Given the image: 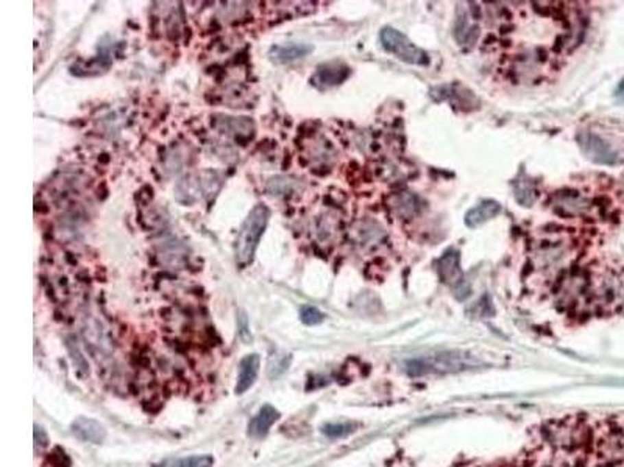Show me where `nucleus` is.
I'll use <instances>...</instances> for the list:
<instances>
[{"instance_id": "obj_13", "label": "nucleus", "mask_w": 624, "mask_h": 467, "mask_svg": "<svg viewBox=\"0 0 624 467\" xmlns=\"http://www.w3.org/2000/svg\"><path fill=\"white\" fill-rule=\"evenodd\" d=\"M514 197L517 199L518 204L527 207L531 206V204H534L537 199V190L529 181H518L517 186H515Z\"/></svg>"}, {"instance_id": "obj_4", "label": "nucleus", "mask_w": 624, "mask_h": 467, "mask_svg": "<svg viewBox=\"0 0 624 467\" xmlns=\"http://www.w3.org/2000/svg\"><path fill=\"white\" fill-rule=\"evenodd\" d=\"M577 144L590 161L601 165H616L620 162V155L609 142L592 131H582L577 134Z\"/></svg>"}, {"instance_id": "obj_21", "label": "nucleus", "mask_w": 624, "mask_h": 467, "mask_svg": "<svg viewBox=\"0 0 624 467\" xmlns=\"http://www.w3.org/2000/svg\"><path fill=\"white\" fill-rule=\"evenodd\" d=\"M615 97H616V100L620 101V103L624 105V79L620 84H618V88L615 90Z\"/></svg>"}, {"instance_id": "obj_7", "label": "nucleus", "mask_w": 624, "mask_h": 467, "mask_svg": "<svg viewBox=\"0 0 624 467\" xmlns=\"http://www.w3.org/2000/svg\"><path fill=\"white\" fill-rule=\"evenodd\" d=\"M314 47L303 42H289L285 45H274L269 50V58L275 64H287V62L302 60L308 56Z\"/></svg>"}, {"instance_id": "obj_2", "label": "nucleus", "mask_w": 624, "mask_h": 467, "mask_svg": "<svg viewBox=\"0 0 624 467\" xmlns=\"http://www.w3.org/2000/svg\"><path fill=\"white\" fill-rule=\"evenodd\" d=\"M478 364V360L464 352H444V354L418 357L407 362L406 373L411 377H422L431 374H448L470 369Z\"/></svg>"}, {"instance_id": "obj_5", "label": "nucleus", "mask_w": 624, "mask_h": 467, "mask_svg": "<svg viewBox=\"0 0 624 467\" xmlns=\"http://www.w3.org/2000/svg\"><path fill=\"white\" fill-rule=\"evenodd\" d=\"M350 67L340 61H331L320 64L317 67V71L311 78V83L314 84L317 89L325 90L337 86V84L344 83L345 79L350 77Z\"/></svg>"}, {"instance_id": "obj_20", "label": "nucleus", "mask_w": 624, "mask_h": 467, "mask_svg": "<svg viewBox=\"0 0 624 467\" xmlns=\"http://www.w3.org/2000/svg\"><path fill=\"white\" fill-rule=\"evenodd\" d=\"M49 446V436H47V433H45V430L43 429V427H35V449H36V452L38 450H43Z\"/></svg>"}, {"instance_id": "obj_6", "label": "nucleus", "mask_w": 624, "mask_h": 467, "mask_svg": "<svg viewBox=\"0 0 624 467\" xmlns=\"http://www.w3.org/2000/svg\"><path fill=\"white\" fill-rule=\"evenodd\" d=\"M440 281L451 287H459L464 282V271L461 268V253L456 248H450L440 255L437 262Z\"/></svg>"}, {"instance_id": "obj_10", "label": "nucleus", "mask_w": 624, "mask_h": 467, "mask_svg": "<svg viewBox=\"0 0 624 467\" xmlns=\"http://www.w3.org/2000/svg\"><path fill=\"white\" fill-rule=\"evenodd\" d=\"M72 433L78 440L93 444H100L106 436L105 427L97 422V420L88 418H78L72 424Z\"/></svg>"}, {"instance_id": "obj_15", "label": "nucleus", "mask_w": 624, "mask_h": 467, "mask_svg": "<svg viewBox=\"0 0 624 467\" xmlns=\"http://www.w3.org/2000/svg\"><path fill=\"white\" fill-rule=\"evenodd\" d=\"M300 320L306 326H317V324L325 321V315L314 305H303L300 309Z\"/></svg>"}, {"instance_id": "obj_9", "label": "nucleus", "mask_w": 624, "mask_h": 467, "mask_svg": "<svg viewBox=\"0 0 624 467\" xmlns=\"http://www.w3.org/2000/svg\"><path fill=\"white\" fill-rule=\"evenodd\" d=\"M261 366V360L258 354H252L243 357L239 363V374H237V383H236V392L237 394H243V392L252 388L254 380L258 377Z\"/></svg>"}, {"instance_id": "obj_19", "label": "nucleus", "mask_w": 624, "mask_h": 467, "mask_svg": "<svg viewBox=\"0 0 624 467\" xmlns=\"http://www.w3.org/2000/svg\"><path fill=\"white\" fill-rule=\"evenodd\" d=\"M468 313L470 315L479 316V318L492 315V303H490L489 296H482V298L472 307V310H470Z\"/></svg>"}, {"instance_id": "obj_18", "label": "nucleus", "mask_w": 624, "mask_h": 467, "mask_svg": "<svg viewBox=\"0 0 624 467\" xmlns=\"http://www.w3.org/2000/svg\"><path fill=\"white\" fill-rule=\"evenodd\" d=\"M43 467H71V461L62 450L56 449L45 458Z\"/></svg>"}, {"instance_id": "obj_12", "label": "nucleus", "mask_w": 624, "mask_h": 467, "mask_svg": "<svg viewBox=\"0 0 624 467\" xmlns=\"http://www.w3.org/2000/svg\"><path fill=\"white\" fill-rule=\"evenodd\" d=\"M392 209L395 210V214L400 216V218H413L420 210H422V204H420V199L417 195H412V193H401V195H396L392 199Z\"/></svg>"}, {"instance_id": "obj_17", "label": "nucleus", "mask_w": 624, "mask_h": 467, "mask_svg": "<svg viewBox=\"0 0 624 467\" xmlns=\"http://www.w3.org/2000/svg\"><path fill=\"white\" fill-rule=\"evenodd\" d=\"M355 431V424L344 422V424H328L323 427V433L330 438H344Z\"/></svg>"}, {"instance_id": "obj_16", "label": "nucleus", "mask_w": 624, "mask_h": 467, "mask_svg": "<svg viewBox=\"0 0 624 467\" xmlns=\"http://www.w3.org/2000/svg\"><path fill=\"white\" fill-rule=\"evenodd\" d=\"M297 187V182L289 178H274L269 181L267 189L272 195H285V193L292 192Z\"/></svg>"}, {"instance_id": "obj_22", "label": "nucleus", "mask_w": 624, "mask_h": 467, "mask_svg": "<svg viewBox=\"0 0 624 467\" xmlns=\"http://www.w3.org/2000/svg\"><path fill=\"white\" fill-rule=\"evenodd\" d=\"M241 335H242V338H243V333H248V326H247V320H245V315H242L241 318ZM250 335V333H248Z\"/></svg>"}, {"instance_id": "obj_3", "label": "nucleus", "mask_w": 624, "mask_h": 467, "mask_svg": "<svg viewBox=\"0 0 624 467\" xmlns=\"http://www.w3.org/2000/svg\"><path fill=\"white\" fill-rule=\"evenodd\" d=\"M379 41L385 52L395 55L396 58L413 66H428L429 55L417 47L409 38L392 27H384L379 33Z\"/></svg>"}, {"instance_id": "obj_8", "label": "nucleus", "mask_w": 624, "mask_h": 467, "mask_svg": "<svg viewBox=\"0 0 624 467\" xmlns=\"http://www.w3.org/2000/svg\"><path fill=\"white\" fill-rule=\"evenodd\" d=\"M499 214H501V204L495 199H484L465 214V225L475 229V227L482 226L489 220L495 218Z\"/></svg>"}, {"instance_id": "obj_14", "label": "nucleus", "mask_w": 624, "mask_h": 467, "mask_svg": "<svg viewBox=\"0 0 624 467\" xmlns=\"http://www.w3.org/2000/svg\"><path fill=\"white\" fill-rule=\"evenodd\" d=\"M214 459L209 455H195V457L181 458L175 461H169L164 466L166 467H213Z\"/></svg>"}, {"instance_id": "obj_11", "label": "nucleus", "mask_w": 624, "mask_h": 467, "mask_svg": "<svg viewBox=\"0 0 624 467\" xmlns=\"http://www.w3.org/2000/svg\"><path fill=\"white\" fill-rule=\"evenodd\" d=\"M278 418H280V413H278V409L275 407L264 405L256 414H254V418L250 420L248 435L253 438L265 436L269 433L270 427L276 422Z\"/></svg>"}, {"instance_id": "obj_1", "label": "nucleus", "mask_w": 624, "mask_h": 467, "mask_svg": "<svg viewBox=\"0 0 624 467\" xmlns=\"http://www.w3.org/2000/svg\"><path fill=\"white\" fill-rule=\"evenodd\" d=\"M269 218L270 210L264 204H258V206H254L250 210L245 221H243L239 232H237L235 255L237 265L242 266V268L253 262L261 237L264 236L265 229H267Z\"/></svg>"}]
</instances>
